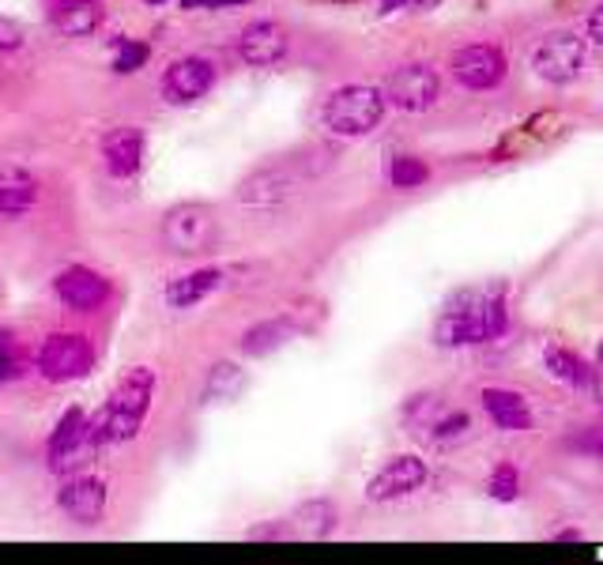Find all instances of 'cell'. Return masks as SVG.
<instances>
[{
    "label": "cell",
    "instance_id": "7",
    "mask_svg": "<svg viewBox=\"0 0 603 565\" xmlns=\"http://www.w3.org/2000/svg\"><path fill=\"white\" fill-rule=\"evenodd\" d=\"M162 242L174 253H204L216 242V216L204 204H182L162 223Z\"/></svg>",
    "mask_w": 603,
    "mask_h": 565
},
{
    "label": "cell",
    "instance_id": "34",
    "mask_svg": "<svg viewBox=\"0 0 603 565\" xmlns=\"http://www.w3.org/2000/svg\"><path fill=\"white\" fill-rule=\"evenodd\" d=\"M577 445H581L584 453H592V456H600V460H603V426H600V430H592L584 441H577Z\"/></svg>",
    "mask_w": 603,
    "mask_h": 565
},
{
    "label": "cell",
    "instance_id": "12",
    "mask_svg": "<svg viewBox=\"0 0 603 565\" xmlns=\"http://www.w3.org/2000/svg\"><path fill=\"white\" fill-rule=\"evenodd\" d=\"M53 291H57V298H61L64 306L79 309V314H95V309L110 298V283H106L99 272L84 268V265L64 268V272L53 280Z\"/></svg>",
    "mask_w": 603,
    "mask_h": 565
},
{
    "label": "cell",
    "instance_id": "14",
    "mask_svg": "<svg viewBox=\"0 0 603 565\" xmlns=\"http://www.w3.org/2000/svg\"><path fill=\"white\" fill-rule=\"evenodd\" d=\"M298 188V174L291 167H264L238 185V200L253 208H275Z\"/></svg>",
    "mask_w": 603,
    "mask_h": 565
},
{
    "label": "cell",
    "instance_id": "31",
    "mask_svg": "<svg viewBox=\"0 0 603 565\" xmlns=\"http://www.w3.org/2000/svg\"><path fill=\"white\" fill-rule=\"evenodd\" d=\"M434 0H381V12L393 15V12H407V8H430Z\"/></svg>",
    "mask_w": 603,
    "mask_h": 565
},
{
    "label": "cell",
    "instance_id": "17",
    "mask_svg": "<svg viewBox=\"0 0 603 565\" xmlns=\"http://www.w3.org/2000/svg\"><path fill=\"white\" fill-rule=\"evenodd\" d=\"M38 204V182L20 167H0V216H23Z\"/></svg>",
    "mask_w": 603,
    "mask_h": 565
},
{
    "label": "cell",
    "instance_id": "1",
    "mask_svg": "<svg viewBox=\"0 0 603 565\" xmlns=\"http://www.w3.org/2000/svg\"><path fill=\"white\" fill-rule=\"evenodd\" d=\"M509 329V309L502 291H464L460 298L442 309L434 324V340L442 347H479L505 335Z\"/></svg>",
    "mask_w": 603,
    "mask_h": 565
},
{
    "label": "cell",
    "instance_id": "5",
    "mask_svg": "<svg viewBox=\"0 0 603 565\" xmlns=\"http://www.w3.org/2000/svg\"><path fill=\"white\" fill-rule=\"evenodd\" d=\"M95 351L87 335L64 332V335H50L38 351V370H42L46 381H76L91 370Z\"/></svg>",
    "mask_w": 603,
    "mask_h": 565
},
{
    "label": "cell",
    "instance_id": "6",
    "mask_svg": "<svg viewBox=\"0 0 603 565\" xmlns=\"http://www.w3.org/2000/svg\"><path fill=\"white\" fill-rule=\"evenodd\" d=\"M427 479H430L427 460H419V456H393V460H385V468L366 482V498L378 505L401 502V498H411L415 490L427 487Z\"/></svg>",
    "mask_w": 603,
    "mask_h": 565
},
{
    "label": "cell",
    "instance_id": "18",
    "mask_svg": "<svg viewBox=\"0 0 603 565\" xmlns=\"http://www.w3.org/2000/svg\"><path fill=\"white\" fill-rule=\"evenodd\" d=\"M219 283H223V272H219V268H197V272L170 280V286H167V302H170L174 309H189V306H197V302L208 298V294L216 291Z\"/></svg>",
    "mask_w": 603,
    "mask_h": 565
},
{
    "label": "cell",
    "instance_id": "16",
    "mask_svg": "<svg viewBox=\"0 0 603 565\" xmlns=\"http://www.w3.org/2000/svg\"><path fill=\"white\" fill-rule=\"evenodd\" d=\"M102 155L113 177H133L144 159V133L140 128H113L102 140Z\"/></svg>",
    "mask_w": 603,
    "mask_h": 565
},
{
    "label": "cell",
    "instance_id": "4",
    "mask_svg": "<svg viewBox=\"0 0 603 565\" xmlns=\"http://www.w3.org/2000/svg\"><path fill=\"white\" fill-rule=\"evenodd\" d=\"M532 69L547 84H574L584 69V42L569 30H554L532 53Z\"/></svg>",
    "mask_w": 603,
    "mask_h": 565
},
{
    "label": "cell",
    "instance_id": "15",
    "mask_svg": "<svg viewBox=\"0 0 603 565\" xmlns=\"http://www.w3.org/2000/svg\"><path fill=\"white\" fill-rule=\"evenodd\" d=\"M479 400H483V412L491 415V422L499 426V430H505V433L532 430V407H528V400L520 396V392L491 384V389H483V396Z\"/></svg>",
    "mask_w": 603,
    "mask_h": 565
},
{
    "label": "cell",
    "instance_id": "29",
    "mask_svg": "<svg viewBox=\"0 0 603 565\" xmlns=\"http://www.w3.org/2000/svg\"><path fill=\"white\" fill-rule=\"evenodd\" d=\"M238 384H242L238 366L219 363L216 370H211V377H208V396H231V392L238 389Z\"/></svg>",
    "mask_w": 603,
    "mask_h": 565
},
{
    "label": "cell",
    "instance_id": "32",
    "mask_svg": "<svg viewBox=\"0 0 603 565\" xmlns=\"http://www.w3.org/2000/svg\"><path fill=\"white\" fill-rule=\"evenodd\" d=\"M584 35H589L596 46H603V4L589 15V23H584Z\"/></svg>",
    "mask_w": 603,
    "mask_h": 565
},
{
    "label": "cell",
    "instance_id": "9",
    "mask_svg": "<svg viewBox=\"0 0 603 565\" xmlns=\"http://www.w3.org/2000/svg\"><path fill=\"white\" fill-rule=\"evenodd\" d=\"M505 53L499 46H464L460 53L453 57V76L460 79L464 87H471V91H491V87H499L505 79Z\"/></svg>",
    "mask_w": 603,
    "mask_h": 565
},
{
    "label": "cell",
    "instance_id": "21",
    "mask_svg": "<svg viewBox=\"0 0 603 565\" xmlns=\"http://www.w3.org/2000/svg\"><path fill=\"white\" fill-rule=\"evenodd\" d=\"M291 332H295L291 321H260L242 335V351H246V355H268V351L280 347Z\"/></svg>",
    "mask_w": 603,
    "mask_h": 565
},
{
    "label": "cell",
    "instance_id": "10",
    "mask_svg": "<svg viewBox=\"0 0 603 565\" xmlns=\"http://www.w3.org/2000/svg\"><path fill=\"white\" fill-rule=\"evenodd\" d=\"M57 505L69 520L76 524H99L106 513V482L95 475H69L57 494Z\"/></svg>",
    "mask_w": 603,
    "mask_h": 565
},
{
    "label": "cell",
    "instance_id": "11",
    "mask_svg": "<svg viewBox=\"0 0 603 565\" xmlns=\"http://www.w3.org/2000/svg\"><path fill=\"white\" fill-rule=\"evenodd\" d=\"M211 84H216V64L204 61V57H182L162 76V95L174 106H185V102H197L200 95H208Z\"/></svg>",
    "mask_w": 603,
    "mask_h": 565
},
{
    "label": "cell",
    "instance_id": "23",
    "mask_svg": "<svg viewBox=\"0 0 603 565\" xmlns=\"http://www.w3.org/2000/svg\"><path fill=\"white\" fill-rule=\"evenodd\" d=\"M389 182H393V188H419L430 182V167L415 155H396L389 162Z\"/></svg>",
    "mask_w": 603,
    "mask_h": 565
},
{
    "label": "cell",
    "instance_id": "8",
    "mask_svg": "<svg viewBox=\"0 0 603 565\" xmlns=\"http://www.w3.org/2000/svg\"><path fill=\"white\" fill-rule=\"evenodd\" d=\"M438 91H442V84H438V72L430 64H404L385 84V98L404 113L430 110L438 102Z\"/></svg>",
    "mask_w": 603,
    "mask_h": 565
},
{
    "label": "cell",
    "instance_id": "36",
    "mask_svg": "<svg viewBox=\"0 0 603 565\" xmlns=\"http://www.w3.org/2000/svg\"><path fill=\"white\" fill-rule=\"evenodd\" d=\"M332 4H358V0H332Z\"/></svg>",
    "mask_w": 603,
    "mask_h": 565
},
{
    "label": "cell",
    "instance_id": "33",
    "mask_svg": "<svg viewBox=\"0 0 603 565\" xmlns=\"http://www.w3.org/2000/svg\"><path fill=\"white\" fill-rule=\"evenodd\" d=\"M287 536V524H264V528H253L249 539H283Z\"/></svg>",
    "mask_w": 603,
    "mask_h": 565
},
{
    "label": "cell",
    "instance_id": "3",
    "mask_svg": "<svg viewBox=\"0 0 603 565\" xmlns=\"http://www.w3.org/2000/svg\"><path fill=\"white\" fill-rule=\"evenodd\" d=\"M385 91L378 87H366V84H347V87H336L321 106V121L332 136H370L373 128L381 125L385 118Z\"/></svg>",
    "mask_w": 603,
    "mask_h": 565
},
{
    "label": "cell",
    "instance_id": "22",
    "mask_svg": "<svg viewBox=\"0 0 603 565\" xmlns=\"http://www.w3.org/2000/svg\"><path fill=\"white\" fill-rule=\"evenodd\" d=\"M298 528L309 531V536H329L332 528H336V509H332V502H324V498H317V502H306L302 509L295 513Z\"/></svg>",
    "mask_w": 603,
    "mask_h": 565
},
{
    "label": "cell",
    "instance_id": "38",
    "mask_svg": "<svg viewBox=\"0 0 603 565\" xmlns=\"http://www.w3.org/2000/svg\"><path fill=\"white\" fill-rule=\"evenodd\" d=\"M144 4H167V0H144Z\"/></svg>",
    "mask_w": 603,
    "mask_h": 565
},
{
    "label": "cell",
    "instance_id": "13",
    "mask_svg": "<svg viewBox=\"0 0 603 565\" xmlns=\"http://www.w3.org/2000/svg\"><path fill=\"white\" fill-rule=\"evenodd\" d=\"M287 30L280 27V23L272 20H260V23H249L246 30H242L238 38V53L242 61L253 64V69H268V64H280L283 57H287Z\"/></svg>",
    "mask_w": 603,
    "mask_h": 565
},
{
    "label": "cell",
    "instance_id": "28",
    "mask_svg": "<svg viewBox=\"0 0 603 565\" xmlns=\"http://www.w3.org/2000/svg\"><path fill=\"white\" fill-rule=\"evenodd\" d=\"M84 422H87V415L79 412V407H69V412H64V419L57 422L53 438H50V453H57L61 445H69V441L76 438L79 430H84Z\"/></svg>",
    "mask_w": 603,
    "mask_h": 565
},
{
    "label": "cell",
    "instance_id": "2",
    "mask_svg": "<svg viewBox=\"0 0 603 565\" xmlns=\"http://www.w3.org/2000/svg\"><path fill=\"white\" fill-rule=\"evenodd\" d=\"M151 396H155V370L151 366H133V370L118 381V389L106 400L102 412L95 415L102 441H110V445L133 441L136 433H140L144 419H148Z\"/></svg>",
    "mask_w": 603,
    "mask_h": 565
},
{
    "label": "cell",
    "instance_id": "20",
    "mask_svg": "<svg viewBox=\"0 0 603 565\" xmlns=\"http://www.w3.org/2000/svg\"><path fill=\"white\" fill-rule=\"evenodd\" d=\"M543 363H547V370L558 377V381H566L569 389H589V384H592V370L574 355V351L547 347V351H543Z\"/></svg>",
    "mask_w": 603,
    "mask_h": 565
},
{
    "label": "cell",
    "instance_id": "35",
    "mask_svg": "<svg viewBox=\"0 0 603 565\" xmlns=\"http://www.w3.org/2000/svg\"><path fill=\"white\" fill-rule=\"evenodd\" d=\"M249 0H182V8H238Z\"/></svg>",
    "mask_w": 603,
    "mask_h": 565
},
{
    "label": "cell",
    "instance_id": "24",
    "mask_svg": "<svg viewBox=\"0 0 603 565\" xmlns=\"http://www.w3.org/2000/svg\"><path fill=\"white\" fill-rule=\"evenodd\" d=\"M487 490H491L494 502H517V494H520V471L513 468L509 460L499 464V468L491 471V479H487Z\"/></svg>",
    "mask_w": 603,
    "mask_h": 565
},
{
    "label": "cell",
    "instance_id": "27",
    "mask_svg": "<svg viewBox=\"0 0 603 565\" xmlns=\"http://www.w3.org/2000/svg\"><path fill=\"white\" fill-rule=\"evenodd\" d=\"M23 370V355H20V343H15L12 332H0V384L12 381L15 373Z\"/></svg>",
    "mask_w": 603,
    "mask_h": 565
},
{
    "label": "cell",
    "instance_id": "26",
    "mask_svg": "<svg viewBox=\"0 0 603 565\" xmlns=\"http://www.w3.org/2000/svg\"><path fill=\"white\" fill-rule=\"evenodd\" d=\"M151 57V49L144 42H133V38H121L118 42V53H113V72H136L144 69Z\"/></svg>",
    "mask_w": 603,
    "mask_h": 565
},
{
    "label": "cell",
    "instance_id": "30",
    "mask_svg": "<svg viewBox=\"0 0 603 565\" xmlns=\"http://www.w3.org/2000/svg\"><path fill=\"white\" fill-rule=\"evenodd\" d=\"M23 46V30L20 23L12 20H0V53H12V49Z\"/></svg>",
    "mask_w": 603,
    "mask_h": 565
},
{
    "label": "cell",
    "instance_id": "37",
    "mask_svg": "<svg viewBox=\"0 0 603 565\" xmlns=\"http://www.w3.org/2000/svg\"><path fill=\"white\" fill-rule=\"evenodd\" d=\"M596 358H600V366H603V343H600V351H596Z\"/></svg>",
    "mask_w": 603,
    "mask_h": 565
},
{
    "label": "cell",
    "instance_id": "25",
    "mask_svg": "<svg viewBox=\"0 0 603 565\" xmlns=\"http://www.w3.org/2000/svg\"><path fill=\"white\" fill-rule=\"evenodd\" d=\"M430 430V438L434 441H456V438H464V433L471 430V419L464 412H442L434 422L427 426Z\"/></svg>",
    "mask_w": 603,
    "mask_h": 565
},
{
    "label": "cell",
    "instance_id": "19",
    "mask_svg": "<svg viewBox=\"0 0 603 565\" xmlns=\"http://www.w3.org/2000/svg\"><path fill=\"white\" fill-rule=\"evenodd\" d=\"M102 15L106 12H102L99 0H69V4L57 8L53 23H57V30H61V35L87 38V35H95V30L102 27Z\"/></svg>",
    "mask_w": 603,
    "mask_h": 565
}]
</instances>
